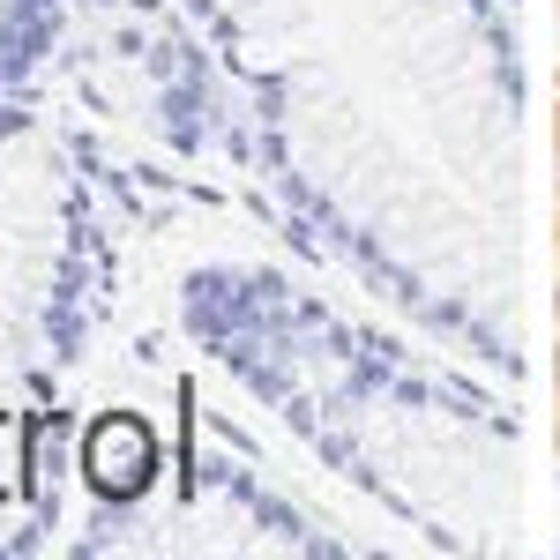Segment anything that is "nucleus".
Returning <instances> with one entry per match:
<instances>
[{
    "mask_svg": "<svg viewBox=\"0 0 560 560\" xmlns=\"http://www.w3.org/2000/svg\"><path fill=\"white\" fill-rule=\"evenodd\" d=\"M83 471L105 501H128V493H142L150 471H158V441L135 427V419H97L90 441H83Z\"/></svg>",
    "mask_w": 560,
    "mask_h": 560,
    "instance_id": "nucleus-1",
    "label": "nucleus"
}]
</instances>
